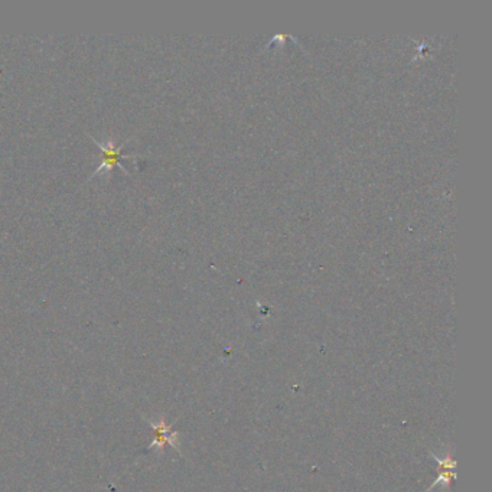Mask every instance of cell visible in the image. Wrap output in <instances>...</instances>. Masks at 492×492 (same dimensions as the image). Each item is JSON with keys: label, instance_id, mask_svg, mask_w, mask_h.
Wrapping results in <instances>:
<instances>
[{"label": "cell", "instance_id": "1", "mask_svg": "<svg viewBox=\"0 0 492 492\" xmlns=\"http://www.w3.org/2000/svg\"><path fill=\"white\" fill-rule=\"evenodd\" d=\"M432 458L435 459V460L438 462V464H439V475H438L436 481L433 482V484L427 488L426 492H430L433 488L440 485V484H443L447 489H451V485H452V482H454L455 478H456V473H455L456 460L452 458L451 452H447L443 459H440V458L436 456V455H432Z\"/></svg>", "mask_w": 492, "mask_h": 492}, {"label": "cell", "instance_id": "2", "mask_svg": "<svg viewBox=\"0 0 492 492\" xmlns=\"http://www.w3.org/2000/svg\"><path fill=\"white\" fill-rule=\"evenodd\" d=\"M94 142L98 144L101 152H103V161H101V165L96 169V173H98L100 170H103V169H110L113 166H119V168L123 169V166L120 165V152H122L123 144H120V146H115L114 142H109L106 144L100 143L97 140H94ZM96 173H94V175H96Z\"/></svg>", "mask_w": 492, "mask_h": 492}]
</instances>
